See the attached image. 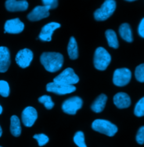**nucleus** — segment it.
Instances as JSON below:
<instances>
[{
	"mask_svg": "<svg viewBox=\"0 0 144 147\" xmlns=\"http://www.w3.org/2000/svg\"><path fill=\"white\" fill-rule=\"evenodd\" d=\"M40 61L47 71L55 73L62 67L64 57L59 53L44 52L40 57Z\"/></svg>",
	"mask_w": 144,
	"mask_h": 147,
	"instance_id": "nucleus-1",
	"label": "nucleus"
},
{
	"mask_svg": "<svg viewBox=\"0 0 144 147\" xmlns=\"http://www.w3.org/2000/svg\"><path fill=\"white\" fill-rule=\"evenodd\" d=\"M42 3L43 6L49 7L50 10L55 9L58 6V1L56 0H43Z\"/></svg>",
	"mask_w": 144,
	"mask_h": 147,
	"instance_id": "nucleus-28",
	"label": "nucleus"
},
{
	"mask_svg": "<svg viewBox=\"0 0 144 147\" xmlns=\"http://www.w3.org/2000/svg\"><path fill=\"white\" fill-rule=\"evenodd\" d=\"M116 9V2L114 0L105 1L101 6L94 13V18L97 21H104L108 19Z\"/></svg>",
	"mask_w": 144,
	"mask_h": 147,
	"instance_id": "nucleus-4",
	"label": "nucleus"
},
{
	"mask_svg": "<svg viewBox=\"0 0 144 147\" xmlns=\"http://www.w3.org/2000/svg\"><path fill=\"white\" fill-rule=\"evenodd\" d=\"M132 74L127 68L118 69L113 74V83L118 87L126 86L131 80Z\"/></svg>",
	"mask_w": 144,
	"mask_h": 147,
	"instance_id": "nucleus-6",
	"label": "nucleus"
},
{
	"mask_svg": "<svg viewBox=\"0 0 144 147\" xmlns=\"http://www.w3.org/2000/svg\"><path fill=\"white\" fill-rule=\"evenodd\" d=\"M49 8L45 6H37L27 16L28 19L32 22L38 21L50 16Z\"/></svg>",
	"mask_w": 144,
	"mask_h": 147,
	"instance_id": "nucleus-11",
	"label": "nucleus"
},
{
	"mask_svg": "<svg viewBox=\"0 0 144 147\" xmlns=\"http://www.w3.org/2000/svg\"><path fill=\"white\" fill-rule=\"evenodd\" d=\"M107 101V96L104 94H100L92 104L91 109L96 113L101 112L105 108Z\"/></svg>",
	"mask_w": 144,
	"mask_h": 147,
	"instance_id": "nucleus-17",
	"label": "nucleus"
},
{
	"mask_svg": "<svg viewBox=\"0 0 144 147\" xmlns=\"http://www.w3.org/2000/svg\"><path fill=\"white\" fill-rule=\"evenodd\" d=\"M38 117L37 110L32 107L25 108L22 112L21 119L24 125L28 127H32Z\"/></svg>",
	"mask_w": 144,
	"mask_h": 147,
	"instance_id": "nucleus-10",
	"label": "nucleus"
},
{
	"mask_svg": "<svg viewBox=\"0 0 144 147\" xmlns=\"http://www.w3.org/2000/svg\"><path fill=\"white\" fill-rule=\"evenodd\" d=\"M92 128L97 132L110 137L114 136L118 131V128L115 125L109 121L101 119L95 120L92 123Z\"/></svg>",
	"mask_w": 144,
	"mask_h": 147,
	"instance_id": "nucleus-3",
	"label": "nucleus"
},
{
	"mask_svg": "<svg viewBox=\"0 0 144 147\" xmlns=\"http://www.w3.org/2000/svg\"><path fill=\"white\" fill-rule=\"evenodd\" d=\"M127 1V2H134L135 1H134V0H128V1Z\"/></svg>",
	"mask_w": 144,
	"mask_h": 147,
	"instance_id": "nucleus-33",
	"label": "nucleus"
},
{
	"mask_svg": "<svg viewBox=\"0 0 144 147\" xmlns=\"http://www.w3.org/2000/svg\"><path fill=\"white\" fill-rule=\"evenodd\" d=\"M38 101L44 105L47 109H51L54 107V103L51 100V97L47 95H43L38 98Z\"/></svg>",
	"mask_w": 144,
	"mask_h": 147,
	"instance_id": "nucleus-23",
	"label": "nucleus"
},
{
	"mask_svg": "<svg viewBox=\"0 0 144 147\" xmlns=\"http://www.w3.org/2000/svg\"><path fill=\"white\" fill-rule=\"evenodd\" d=\"M6 33H7V32H6L5 31H4V34H6Z\"/></svg>",
	"mask_w": 144,
	"mask_h": 147,
	"instance_id": "nucleus-34",
	"label": "nucleus"
},
{
	"mask_svg": "<svg viewBox=\"0 0 144 147\" xmlns=\"http://www.w3.org/2000/svg\"><path fill=\"white\" fill-rule=\"evenodd\" d=\"M33 58V52L30 49L25 48L18 52L15 57V61L19 67L25 69L30 65Z\"/></svg>",
	"mask_w": 144,
	"mask_h": 147,
	"instance_id": "nucleus-9",
	"label": "nucleus"
},
{
	"mask_svg": "<svg viewBox=\"0 0 144 147\" xmlns=\"http://www.w3.org/2000/svg\"><path fill=\"white\" fill-rule=\"evenodd\" d=\"M24 28V23L19 18L13 19L6 22L4 29L9 34H17L21 32Z\"/></svg>",
	"mask_w": 144,
	"mask_h": 147,
	"instance_id": "nucleus-12",
	"label": "nucleus"
},
{
	"mask_svg": "<svg viewBox=\"0 0 144 147\" xmlns=\"http://www.w3.org/2000/svg\"><path fill=\"white\" fill-rule=\"evenodd\" d=\"M5 7L9 11H25L28 7V3L25 0H7L5 2Z\"/></svg>",
	"mask_w": 144,
	"mask_h": 147,
	"instance_id": "nucleus-15",
	"label": "nucleus"
},
{
	"mask_svg": "<svg viewBox=\"0 0 144 147\" xmlns=\"http://www.w3.org/2000/svg\"><path fill=\"white\" fill-rule=\"evenodd\" d=\"M82 100L78 96H74L68 98L63 103L62 109L68 114L75 115L77 111L82 108Z\"/></svg>",
	"mask_w": 144,
	"mask_h": 147,
	"instance_id": "nucleus-7",
	"label": "nucleus"
},
{
	"mask_svg": "<svg viewBox=\"0 0 144 147\" xmlns=\"http://www.w3.org/2000/svg\"><path fill=\"white\" fill-rule=\"evenodd\" d=\"M136 139L139 144H144V126H142L139 129Z\"/></svg>",
	"mask_w": 144,
	"mask_h": 147,
	"instance_id": "nucleus-29",
	"label": "nucleus"
},
{
	"mask_svg": "<svg viewBox=\"0 0 144 147\" xmlns=\"http://www.w3.org/2000/svg\"><path fill=\"white\" fill-rule=\"evenodd\" d=\"M10 131L15 137H19L21 132L20 122L17 115H13L10 118Z\"/></svg>",
	"mask_w": 144,
	"mask_h": 147,
	"instance_id": "nucleus-18",
	"label": "nucleus"
},
{
	"mask_svg": "<svg viewBox=\"0 0 144 147\" xmlns=\"http://www.w3.org/2000/svg\"><path fill=\"white\" fill-rule=\"evenodd\" d=\"M10 94V87L8 83L5 80H0V95L7 97Z\"/></svg>",
	"mask_w": 144,
	"mask_h": 147,
	"instance_id": "nucleus-25",
	"label": "nucleus"
},
{
	"mask_svg": "<svg viewBox=\"0 0 144 147\" xmlns=\"http://www.w3.org/2000/svg\"><path fill=\"white\" fill-rule=\"evenodd\" d=\"M2 112V107L0 105V114H1Z\"/></svg>",
	"mask_w": 144,
	"mask_h": 147,
	"instance_id": "nucleus-32",
	"label": "nucleus"
},
{
	"mask_svg": "<svg viewBox=\"0 0 144 147\" xmlns=\"http://www.w3.org/2000/svg\"><path fill=\"white\" fill-rule=\"evenodd\" d=\"M114 105L119 109H125L128 108L131 103L129 96L124 92L117 93L113 98Z\"/></svg>",
	"mask_w": 144,
	"mask_h": 147,
	"instance_id": "nucleus-16",
	"label": "nucleus"
},
{
	"mask_svg": "<svg viewBox=\"0 0 144 147\" xmlns=\"http://www.w3.org/2000/svg\"><path fill=\"white\" fill-rule=\"evenodd\" d=\"M68 53L70 58L72 59H75L78 57V45L77 41L74 37H71L69 44L68 45Z\"/></svg>",
	"mask_w": 144,
	"mask_h": 147,
	"instance_id": "nucleus-20",
	"label": "nucleus"
},
{
	"mask_svg": "<svg viewBox=\"0 0 144 147\" xmlns=\"http://www.w3.org/2000/svg\"><path fill=\"white\" fill-rule=\"evenodd\" d=\"M73 141L78 147H87L85 143V135L82 131H78L75 134Z\"/></svg>",
	"mask_w": 144,
	"mask_h": 147,
	"instance_id": "nucleus-22",
	"label": "nucleus"
},
{
	"mask_svg": "<svg viewBox=\"0 0 144 147\" xmlns=\"http://www.w3.org/2000/svg\"><path fill=\"white\" fill-rule=\"evenodd\" d=\"M60 27L61 25L56 22L47 23L42 28L39 38L43 41H50L54 31Z\"/></svg>",
	"mask_w": 144,
	"mask_h": 147,
	"instance_id": "nucleus-13",
	"label": "nucleus"
},
{
	"mask_svg": "<svg viewBox=\"0 0 144 147\" xmlns=\"http://www.w3.org/2000/svg\"><path fill=\"white\" fill-rule=\"evenodd\" d=\"M119 32L121 37L126 41L131 42L133 41L131 27L128 23H123L121 25Z\"/></svg>",
	"mask_w": 144,
	"mask_h": 147,
	"instance_id": "nucleus-19",
	"label": "nucleus"
},
{
	"mask_svg": "<svg viewBox=\"0 0 144 147\" xmlns=\"http://www.w3.org/2000/svg\"><path fill=\"white\" fill-rule=\"evenodd\" d=\"M134 114L138 117L144 116V97L139 100L135 105Z\"/></svg>",
	"mask_w": 144,
	"mask_h": 147,
	"instance_id": "nucleus-24",
	"label": "nucleus"
},
{
	"mask_svg": "<svg viewBox=\"0 0 144 147\" xmlns=\"http://www.w3.org/2000/svg\"><path fill=\"white\" fill-rule=\"evenodd\" d=\"M2 130L1 129V127L0 126V137L2 136Z\"/></svg>",
	"mask_w": 144,
	"mask_h": 147,
	"instance_id": "nucleus-31",
	"label": "nucleus"
},
{
	"mask_svg": "<svg viewBox=\"0 0 144 147\" xmlns=\"http://www.w3.org/2000/svg\"><path fill=\"white\" fill-rule=\"evenodd\" d=\"M105 36L108 41L109 46L111 48L117 49L119 47V42L116 33L113 30H108L105 32Z\"/></svg>",
	"mask_w": 144,
	"mask_h": 147,
	"instance_id": "nucleus-21",
	"label": "nucleus"
},
{
	"mask_svg": "<svg viewBox=\"0 0 144 147\" xmlns=\"http://www.w3.org/2000/svg\"><path fill=\"white\" fill-rule=\"evenodd\" d=\"M75 90L76 88L74 86L66 85L54 82L48 83L46 86V91L47 92H53L59 95L71 93Z\"/></svg>",
	"mask_w": 144,
	"mask_h": 147,
	"instance_id": "nucleus-8",
	"label": "nucleus"
},
{
	"mask_svg": "<svg viewBox=\"0 0 144 147\" xmlns=\"http://www.w3.org/2000/svg\"><path fill=\"white\" fill-rule=\"evenodd\" d=\"M135 75L136 79L141 83L144 82V63L139 65L135 70Z\"/></svg>",
	"mask_w": 144,
	"mask_h": 147,
	"instance_id": "nucleus-27",
	"label": "nucleus"
},
{
	"mask_svg": "<svg viewBox=\"0 0 144 147\" xmlns=\"http://www.w3.org/2000/svg\"><path fill=\"white\" fill-rule=\"evenodd\" d=\"M138 32L140 36L144 38V18L142 19L139 25Z\"/></svg>",
	"mask_w": 144,
	"mask_h": 147,
	"instance_id": "nucleus-30",
	"label": "nucleus"
},
{
	"mask_svg": "<svg viewBox=\"0 0 144 147\" xmlns=\"http://www.w3.org/2000/svg\"><path fill=\"white\" fill-rule=\"evenodd\" d=\"M79 80V77L70 67L65 69L54 79V82L69 86H74L78 83Z\"/></svg>",
	"mask_w": 144,
	"mask_h": 147,
	"instance_id": "nucleus-5",
	"label": "nucleus"
},
{
	"mask_svg": "<svg viewBox=\"0 0 144 147\" xmlns=\"http://www.w3.org/2000/svg\"><path fill=\"white\" fill-rule=\"evenodd\" d=\"M10 55L7 47H0V73L7 71L10 65Z\"/></svg>",
	"mask_w": 144,
	"mask_h": 147,
	"instance_id": "nucleus-14",
	"label": "nucleus"
},
{
	"mask_svg": "<svg viewBox=\"0 0 144 147\" xmlns=\"http://www.w3.org/2000/svg\"><path fill=\"white\" fill-rule=\"evenodd\" d=\"M33 138L37 141L38 146L39 147H42L46 145L49 141V137L44 134H35L33 136Z\"/></svg>",
	"mask_w": 144,
	"mask_h": 147,
	"instance_id": "nucleus-26",
	"label": "nucleus"
},
{
	"mask_svg": "<svg viewBox=\"0 0 144 147\" xmlns=\"http://www.w3.org/2000/svg\"><path fill=\"white\" fill-rule=\"evenodd\" d=\"M0 147H1V146H0Z\"/></svg>",
	"mask_w": 144,
	"mask_h": 147,
	"instance_id": "nucleus-35",
	"label": "nucleus"
},
{
	"mask_svg": "<svg viewBox=\"0 0 144 147\" xmlns=\"http://www.w3.org/2000/svg\"><path fill=\"white\" fill-rule=\"evenodd\" d=\"M111 59V55L104 48L99 47L96 49L93 57V63L97 70H105L110 63Z\"/></svg>",
	"mask_w": 144,
	"mask_h": 147,
	"instance_id": "nucleus-2",
	"label": "nucleus"
}]
</instances>
